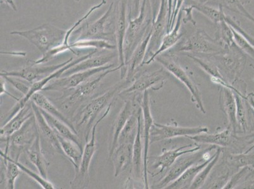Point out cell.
<instances>
[{
    "mask_svg": "<svg viewBox=\"0 0 254 189\" xmlns=\"http://www.w3.org/2000/svg\"><path fill=\"white\" fill-rule=\"evenodd\" d=\"M154 22L149 0H142L137 17L131 18L128 16V24L124 45L126 64L143 39L152 31Z\"/></svg>",
    "mask_w": 254,
    "mask_h": 189,
    "instance_id": "obj_1",
    "label": "cell"
},
{
    "mask_svg": "<svg viewBox=\"0 0 254 189\" xmlns=\"http://www.w3.org/2000/svg\"><path fill=\"white\" fill-rule=\"evenodd\" d=\"M73 42L80 40L105 41L116 43L115 36V5L112 2L109 8L99 19L92 23H83L70 37Z\"/></svg>",
    "mask_w": 254,
    "mask_h": 189,
    "instance_id": "obj_2",
    "label": "cell"
},
{
    "mask_svg": "<svg viewBox=\"0 0 254 189\" xmlns=\"http://www.w3.org/2000/svg\"><path fill=\"white\" fill-rule=\"evenodd\" d=\"M130 81L126 80L122 84H118L114 87L108 90L102 95L92 99L78 112L75 116V128L77 131L84 128V138L85 142H88L89 136L91 135L92 128L94 125V121L102 110L108 107L112 102L115 94H120L124 90L125 86L128 84Z\"/></svg>",
    "mask_w": 254,
    "mask_h": 189,
    "instance_id": "obj_3",
    "label": "cell"
},
{
    "mask_svg": "<svg viewBox=\"0 0 254 189\" xmlns=\"http://www.w3.org/2000/svg\"><path fill=\"white\" fill-rule=\"evenodd\" d=\"M67 31L46 23L27 31H13L11 35L18 36L27 39L45 55L50 50L62 45L65 39Z\"/></svg>",
    "mask_w": 254,
    "mask_h": 189,
    "instance_id": "obj_4",
    "label": "cell"
},
{
    "mask_svg": "<svg viewBox=\"0 0 254 189\" xmlns=\"http://www.w3.org/2000/svg\"><path fill=\"white\" fill-rule=\"evenodd\" d=\"M225 48L212 38L204 30L196 28L190 36L179 41L170 50L171 54L175 53H192L199 54H218L225 51Z\"/></svg>",
    "mask_w": 254,
    "mask_h": 189,
    "instance_id": "obj_5",
    "label": "cell"
},
{
    "mask_svg": "<svg viewBox=\"0 0 254 189\" xmlns=\"http://www.w3.org/2000/svg\"><path fill=\"white\" fill-rule=\"evenodd\" d=\"M244 54L236 45L220 54L208 55L226 79L235 81L245 68L246 57Z\"/></svg>",
    "mask_w": 254,
    "mask_h": 189,
    "instance_id": "obj_6",
    "label": "cell"
},
{
    "mask_svg": "<svg viewBox=\"0 0 254 189\" xmlns=\"http://www.w3.org/2000/svg\"><path fill=\"white\" fill-rule=\"evenodd\" d=\"M121 69L122 66L120 65L115 67V68H110L109 70L101 72L98 77H96L94 79L88 81V82H85L78 85V87L71 89V91L67 95H65V94L64 95L63 100L61 103L62 109L66 111H70L73 107L81 103L82 101L91 96L108 74L120 70Z\"/></svg>",
    "mask_w": 254,
    "mask_h": 189,
    "instance_id": "obj_7",
    "label": "cell"
},
{
    "mask_svg": "<svg viewBox=\"0 0 254 189\" xmlns=\"http://www.w3.org/2000/svg\"><path fill=\"white\" fill-rule=\"evenodd\" d=\"M155 60L160 63L168 72L172 73L175 78L185 85L190 92L191 102L195 103L197 109H199L203 114H205L206 112L203 103L201 93L197 85L189 76V73L179 64H178L171 56L159 55Z\"/></svg>",
    "mask_w": 254,
    "mask_h": 189,
    "instance_id": "obj_8",
    "label": "cell"
},
{
    "mask_svg": "<svg viewBox=\"0 0 254 189\" xmlns=\"http://www.w3.org/2000/svg\"><path fill=\"white\" fill-rule=\"evenodd\" d=\"M208 132L209 129L206 126L187 128L178 126L176 122L170 124H161L154 122L151 130L150 144L172 138L183 137L187 138Z\"/></svg>",
    "mask_w": 254,
    "mask_h": 189,
    "instance_id": "obj_9",
    "label": "cell"
},
{
    "mask_svg": "<svg viewBox=\"0 0 254 189\" xmlns=\"http://www.w3.org/2000/svg\"><path fill=\"white\" fill-rule=\"evenodd\" d=\"M98 52V49H94L93 50H92L91 52L88 53V54L84 55V56H80L77 59H73V61L70 62V63H69L66 64V65L62 67V68L55 71V72L48 75V77L44 78L43 79L39 80L38 82H34V84H32L28 94H27L26 95H25L24 97L20 98V100L16 103L14 107H13L12 109H11L10 112H9L8 117H6V123H7L8 121H10V120L12 118V117L14 116L20 109H22V108L24 107V106L26 105V103L31 100L32 96L34 94L37 93V92L43 91L44 88L49 84L51 81L61 77L64 71L68 70V69H70L71 67L74 66L76 64L80 63V62L84 61V60L93 56L94 54H95L96 53Z\"/></svg>",
    "mask_w": 254,
    "mask_h": 189,
    "instance_id": "obj_10",
    "label": "cell"
},
{
    "mask_svg": "<svg viewBox=\"0 0 254 189\" xmlns=\"http://www.w3.org/2000/svg\"><path fill=\"white\" fill-rule=\"evenodd\" d=\"M169 21L168 0H161L159 12L154 20L153 26H152L151 38H150L149 45L147 46L146 54H145L142 66L151 58L152 55L159 49L164 36L168 32Z\"/></svg>",
    "mask_w": 254,
    "mask_h": 189,
    "instance_id": "obj_11",
    "label": "cell"
},
{
    "mask_svg": "<svg viewBox=\"0 0 254 189\" xmlns=\"http://www.w3.org/2000/svg\"><path fill=\"white\" fill-rule=\"evenodd\" d=\"M130 0H118L115 4V36H116V45L118 50V56L120 65V77H124L126 75V64L125 61L124 45L126 37L127 24H128V5Z\"/></svg>",
    "mask_w": 254,
    "mask_h": 189,
    "instance_id": "obj_12",
    "label": "cell"
},
{
    "mask_svg": "<svg viewBox=\"0 0 254 189\" xmlns=\"http://www.w3.org/2000/svg\"><path fill=\"white\" fill-rule=\"evenodd\" d=\"M207 148L204 150L187 153L180 156L176 161L170 167L169 171L166 174L165 177L161 180L159 183L154 186L155 189H165L166 187L172 182L179 179L188 168L193 165L205 161L204 154Z\"/></svg>",
    "mask_w": 254,
    "mask_h": 189,
    "instance_id": "obj_13",
    "label": "cell"
},
{
    "mask_svg": "<svg viewBox=\"0 0 254 189\" xmlns=\"http://www.w3.org/2000/svg\"><path fill=\"white\" fill-rule=\"evenodd\" d=\"M114 66V64H108L107 65L99 67V68L91 69V70L80 71V72L72 74L68 77H60L53 80L44 88L43 91H59L61 90H69L73 89L86 82L90 78L96 74L103 72L109 70Z\"/></svg>",
    "mask_w": 254,
    "mask_h": 189,
    "instance_id": "obj_14",
    "label": "cell"
},
{
    "mask_svg": "<svg viewBox=\"0 0 254 189\" xmlns=\"http://www.w3.org/2000/svg\"><path fill=\"white\" fill-rule=\"evenodd\" d=\"M74 59L73 57L66 60L63 63L54 64L51 66H36V64L31 63L29 66L21 69V70H13L10 71H2L0 76H8V77H14L22 78V80L27 81L30 84H34L43 78L48 77L55 71L59 70L66 64L70 63Z\"/></svg>",
    "mask_w": 254,
    "mask_h": 189,
    "instance_id": "obj_15",
    "label": "cell"
},
{
    "mask_svg": "<svg viewBox=\"0 0 254 189\" xmlns=\"http://www.w3.org/2000/svg\"><path fill=\"white\" fill-rule=\"evenodd\" d=\"M39 133L38 124L34 114L31 118L25 122L20 130L16 131L10 137L1 140L6 141L4 153L8 154V149L10 147H16L19 151H21L22 148H26L34 142Z\"/></svg>",
    "mask_w": 254,
    "mask_h": 189,
    "instance_id": "obj_16",
    "label": "cell"
},
{
    "mask_svg": "<svg viewBox=\"0 0 254 189\" xmlns=\"http://www.w3.org/2000/svg\"><path fill=\"white\" fill-rule=\"evenodd\" d=\"M112 106V102L106 107L103 116L98 121H96L93 128H92L91 139H90L89 142H87L84 149H83L81 163H80L79 169H78L77 172L75 173V178L72 181L73 184L77 183L78 180H80V181L82 180H84V181H86L87 177H88L90 165H91L92 158H93L96 151V133L97 126L106 116H108Z\"/></svg>",
    "mask_w": 254,
    "mask_h": 189,
    "instance_id": "obj_17",
    "label": "cell"
},
{
    "mask_svg": "<svg viewBox=\"0 0 254 189\" xmlns=\"http://www.w3.org/2000/svg\"><path fill=\"white\" fill-rule=\"evenodd\" d=\"M141 106L143 122H144V179L145 189H149L148 181V154L150 144V137H151V130L154 123L152 117L151 107H150V101L148 91L144 92L143 96L140 102Z\"/></svg>",
    "mask_w": 254,
    "mask_h": 189,
    "instance_id": "obj_18",
    "label": "cell"
},
{
    "mask_svg": "<svg viewBox=\"0 0 254 189\" xmlns=\"http://www.w3.org/2000/svg\"><path fill=\"white\" fill-rule=\"evenodd\" d=\"M134 82L130 87L124 90L120 94H130L132 92H143L152 89L154 91H159L163 87L166 79V73L163 69L152 73H144L133 78Z\"/></svg>",
    "mask_w": 254,
    "mask_h": 189,
    "instance_id": "obj_19",
    "label": "cell"
},
{
    "mask_svg": "<svg viewBox=\"0 0 254 189\" xmlns=\"http://www.w3.org/2000/svg\"><path fill=\"white\" fill-rule=\"evenodd\" d=\"M200 149V146H197L192 147V144L182 145L175 149H163L162 154L154 158L152 168L154 169H159V172L152 175V176L155 177L156 175L162 174L167 168L172 167L173 163L180 156L187 153H193V152L197 151Z\"/></svg>",
    "mask_w": 254,
    "mask_h": 189,
    "instance_id": "obj_20",
    "label": "cell"
},
{
    "mask_svg": "<svg viewBox=\"0 0 254 189\" xmlns=\"http://www.w3.org/2000/svg\"><path fill=\"white\" fill-rule=\"evenodd\" d=\"M106 4V0H101L98 4H95V5L90 8L89 11H87L82 17L78 19L77 21L72 25V27L67 30V33H66L65 39H64V42L62 45L55 48V49L50 50V51L46 53V54L43 55V57H41L40 59L36 60V61H31V63L33 64H44L49 61L50 59L53 58V57L57 56V55L67 51V50H70V39L73 32H74L75 30L77 29L80 25L83 24L85 21H86L87 18L92 15V13H93L94 11L98 10V9L105 5Z\"/></svg>",
    "mask_w": 254,
    "mask_h": 189,
    "instance_id": "obj_21",
    "label": "cell"
},
{
    "mask_svg": "<svg viewBox=\"0 0 254 189\" xmlns=\"http://www.w3.org/2000/svg\"><path fill=\"white\" fill-rule=\"evenodd\" d=\"M182 18H183V11L181 10L178 15L176 22L174 25V27L169 32H167L164 36V38L161 42L160 46H159V49L157 50V51L154 53L152 56L150 58L148 61L145 63V64H149L154 61L157 57L161 55L163 53L167 51L168 50H170L174 47V46L177 45V43L179 42L180 39L182 38L183 34L182 33L180 29H181L182 23Z\"/></svg>",
    "mask_w": 254,
    "mask_h": 189,
    "instance_id": "obj_22",
    "label": "cell"
},
{
    "mask_svg": "<svg viewBox=\"0 0 254 189\" xmlns=\"http://www.w3.org/2000/svg\"><path fill=\"white\" fill-rule=\"evenodd\" d=\"M219 103L227 118L230 128L232 131H236L239 125L237 119L236 101L232 90L225 87L221 88L219 92Z\"/></svg>",
    "mask_w": 254,
    "mask_h": 189,
    "instance_id": "obj_23",
    "label": "cell"
},
{
    "mask_svg": "<svg viewBox=\"0 0 254 189\" xmlns=\"http://www.w3.org/2000/svg\"><path fill=\"white\" fill-rule=\"evenodd\" d=\"M132 143H122L117 145L111 158L115 168V177H119L128 167H132Z\"/></svg>",
    "mask_w": 254,
    "mask_h": 189,
    "instance_id": "obj_24",
    "label": "cell"
},
{
    "mask_svg": "<svg viewBox=\"0 0 254 189\" xmlns=\"http://www.w3.org/2000/svg\"><path fill=\"white\" fill-rule=\"evenodd\" d=\"M25 153L30 162L36 167L39 174L44 178L47 179L50 163L41 147L40 134L39 133L34 142L25 148Z\"/></svg>",
    "mask_w": 254,
    "mask_h": 189,
    "instance_id": "obj_25",
    "label": "cell"
},
{
    "mask_svg": "<svg viewBox=\"0 0 254 189\" xmlns=\"http://www.w3.org/2000/svg\"><path fill=\"white\" fill-rule=\"evenodd\" d=\"M34 114L31 100H29L26 105L22 108L10 121L1 127V130H0L1 140L10 137L16 131L20 130L25 122L31 118Z\"/></svg>",
    "mask_w": 254,
    "mask_h": 189,
    "instance_id": "obj_26",
    "label": "cell"
},
{
    "mask_svg": "<svg viewBox=\"0 0 254 189\" xmlns=\"http://www.w3.org/2000/svg\"><path fill=\"white\" fill-rule=\"evenodd\" d=\"M135 100H128L126 101L124 107H122L121 111L119 113L116 121L115 122L112 141L110 147V157L112 156L113 152H114L115 148L117 146L120 133L123 130L129 118L132 115L136 106L139 104L140 102H141L140 101V102H138V103H135Z\"/></svg>",
    "mask_w": 254,
    "mask_h": 189,
    "instance_id": "obj_27",
    "label": "cell"
},
{
    "mask_svg": "<svg viewBox=\"0 0 254 189\" xmlns=\"http://www.w3.org/2000/svg\"><path fill=\"white\" fill-rule=\"evenodd\" d=\"M115 57H116V54L113 52L99 54L98 56H95V54H94L93 56L64 71L61 77H68L72 74L80 72V71L91 70V69L107 65Z\"/></svg>",
    "mask_w": 254,
    "mask_h": 189,
    "instance_id": "obj_28",
    "label": "cell"
},
{
    "mask_svg": "<svg viewBox=\"0 0 254 189\" xmlns=\"http://www.w3.org/2000/svg\"><path fill=\"white\" fill-rule=\"evenodd\" d=\"M32 109L35 116L37 124L39 131L42 133L43 137H45L48 142L51 144L53 148L56 150L58 153L64 154L62 147L60 146L59 139H58L56 133L51 128L49 124L47 123L45 117L43 116L42 112L41 111L40 108L35 103L31 100Z\"/></svg>",
    "mask_w": 254,
    "mask_h": 189,
    "instance_id": "obj_29",
    "label": "cell"
},
{
    "mask_svg": "<svg viewBox=\"0 0 254 189\" xmlns=\"http://www.w3.org/2000/svg\"><path fill=\"white\" fill-rule=\"evenodd\" d=\"M152 31L149 32L145 38L143 39L141 43L138 45L137 49L133 53L132 56L126 64V80L130 81L135 77L137 70L142 67L144 62L145 54H146L147 46H148Z\"/></svg>",
    "mask_w": 254,
    "mask_h": 189,
    "instance_id": "obj_30",
    "label": "cell"
},
{
    "mask_svg": "<svg viewBox=\"0 0 254 189\" xmlns=\"http://www.w3.org/2000/svg\"><path fill=\"white\" fill-rule=\"evenodd\" d=\"M142 112L140 113L138 117V124L137 135L135 138L133 144V159H132V169L133 174L137 178H141L144 176V157H143V149L142 143V125L141 117Z\"/></svg>",
    "mask_w": 254,
    "mask_h": 189,
    "instance_id": "obj_31",
    "label": "cell"
},
{
    "mask_svg": "<svg viewBox=\"0 0 254 189\" xmlns=\"http://www.w3.org/2000/svg\"><path fill=\"white\" fill-rule=\"evenodd\" d=\"M232 130H227L221 131L220 133L211 134H199L195 136L189 137V139L194 141L198 143L214 145V146L220 147H228L232 142Z\"/></svg>",
    "mask_w": 254,
    "mask_h": 189,
    "instance_id": "obj_32",
    "label": "cell"
},
{
    "mask_svg": "<svg viewBox=\"0 0 254 189\" xmlns=\"http://www.w3.org/2000/svg\"><path fill=\"white\" fill-rule=\"evenodd\" d=\"M41 109V112L45 117L46 121L51 126L57 135H59L63 137L64 138H66V139L70 140L71 142H75L79 148L83 151V148L81 142L78 137L77 134L73 132L72 130L70 127L66 125L64 122L60 121V119L56 118V117H53L52 115L50 114L49 113L46 112L45 110Z\"/></svg>",
    "mask_w": 254,
    "mask_h": 189,
    "instance_id": "obj_33",
    "label": "cell"
},
{
    "mask_svg": "<svg viewBox=\"0 0 254 189\" xmlns=\"http://www.w3.org/2000/svg\"><path fill=\"white\" fill-rule=\"evenodd\" d=\"M30 100L35 103L41 109L45 110L46 112L49 113V114L52 115L53 117H56V118L60 119V121L64 122L66 125L70 127L73 132L77 135V131L76 130L75 125L72 123V122H71L67 117L64 116V115L51 102L49 99L46 97L43 94L40 93V92L34 94L32 96L31 100Z\"/></svg>",
    "mask_w": 254,
    "mask_h": 189,
    "instance_id": "obj_34",
    "label": "cell"
},
{
    "mask_svg": "<svg viewBox=\"0 0 254 189\" xmlns=\"http://www.w3.org/2000/svg\"><path fill=\"white\" fill-rule=\"evenodd\" d=\"M212 158V156H211ZM205 160L201 163H197V164L191 166L188 168L183 174L177 179L176 181L172 182L170 185H168L165 189H190L193 181H194L196 177L199 174V172L207 165L211 160Z\"/></svg>",
    "mask_w": 254,
    "mask_h": 189,
    "instance_id": "obj_35",
    "label": "cell"
},
{
    "mask_svg": "<svg viewBox=\"0 0 254 189\" xmlns=\"http://www.w3.org/2000/svg\"><path fill=\"white\" fill-rule=\"evenodd\" d=\"M187 5L202 13L214 24H218L225 20L226 13L222 6H219L218 8H215L209 4L195 0H187Z\"/></svg>",
    "mask_w": 254,
    "mask_h": 189,
    "instance_id": "obj_36",
    "label": "cell"
},
{
    "mask_svg": "<svg viewBox=\"0 0 254 189\" xmlns=\"http://www.w3.org/2000/svg\"><path fill=\"white\" fill-rule=\"evenodd\" d=\"M141 112L142 109L140 103L139 104L136 106L132 115L129 118L123 130L120 133L118 144L122 143L133 144L137 133L138 117H139V115Z\"/></svg>",
    "mask_w": 254,
    "mask_h": 189,
    "instance_id": "obj_37",
    "label": "cell"
},
{
    "mask_svg": "<svg viewBox=\"0 0 254 189\" xmlns=\"http://www.w3.org/2000/svg\"><path fill=\"white\" fill-rule=\"evenodd\" d=\"M57 135L64 155L74 166L75 173L77 172L81 163L83 151L75 142H71V140L66 139L57 134Z\"/></svg>",
    "mask_w": 254,
    "mask_h": 189,
    "instance_id": "obj_38",
    "label": "cell"
},
{
    "mask_svg": "<svg viewBox=\"0 0 254 189\" xmlns=\"http://www.w3.org/2000/svg\"><path fill=\"white\" fill-rule=\"evenodd\" d=\"M222 153V149L220 147H217L215 153L212 154V158L207 165L197 175L193 181L190 189H200L204 186L207 180L208 179L209 175L211 174L212 170L216 167L217 163L218 162L221 154Z\"/></svg>",
    "mask_w": 254,
    "mask_h": 189,
    "instance_id": "obj_39",
    "label": "cell"
},
{
    "mask_svg": "<svg viewBox=\"0 0 254 189\" xmlns=\"http://www.w3.org/2000/svg\"><path fill=\"white\" fill-rule=\"evenodd\" d=\"M225 163L234 170L254 165V153L239 154H230L226 156Z\"/></svg>",
    "mask_w": 254,
    "mask_h": 189,
    "instance_id": "obj_40",
    "label": "cell"
},
{
    "mask_svg": "<svg viewBox=\"0 0 254 189\" xmlns=\"http://www.w3.org/2000/svg\"><path fill=\"white\" fill-rule=\"evenodd\" d=\"M214 1L217 2L218 6L244 16L254 22V18L247 11L241 0H210L207 4L213 3Z\"/></svg>",
    "mask_w": 254,
    "mask_h": 189,
    "instance_id": "obj_41",
    "label": "cell"
},
{
    "mask_svg": "<svg viewBox=\"0 0 254 189\" xmlns=\"http://www.w3.org/2000/svg\"><path fill=\"white\" fill-rule=\"evenodd\" d=\"M218 25L216 33V39L225 49H228L236 46L234 42L232 28L225 21H223Z\"/></svg>",
    "mask_w": 254,
    "mask_h": 189,
    "instance_id": "obj_42",
    "label": "cell"
},
{
    "mask_svg": "<svg viewBox=\"0 0 254 189\" xmlns=\"http://www.w3.org/2000/svg\"><path fill=\"white\" fill-rule=\"evenodd\" d=\"M232 30L233 38H234V42L237 47L239 48L244 54L249 55L252 58L254 59V47L251 45L249 41H247L244 36L239 32L235 31L234 29L231 27Z\"/></svg>",
    "mask_w": 254,
    "mask_h": 189,
    "instance_id": "obj_43",
    "label": "cell"
},
{
    "mask_svg": "<svg viewBox=\"0 0 254 189\" xmlns=\"http://www.w3.org/2000/svg\"><path fill=\"white\" fill-rule=\"evenodd\" d=\"M14 160L18 167L20 168V170H21V171L24 172L25 174H26L27 175H29V176L33 179L34 181L38 182L39 185L41 186V188L45 189H55L53 184L51 183L49 181H48L47 179L44 178V177L41 176L40 174L39 175L36 174V172L30 170L29 168L25 167V166L22 164V163H20L18 160Z\"/></svg>",
    "mask_w": 254,
    "mask_h": 189,
    "instance_id": "obj_44",
    "label": "cell"
},
{
    "mask_svg": "<svg viewBox=\"0 0 254 189\" xmlns=\"http://www.w3.org/2000/svg\"><path fill=\"white\" fill-rule=\"evenodd\" d=\"M234 93L235 101H236L237 105V119L238 124H239L240 128L243 129L244 131H246L247 128V121L246 119V110L245 109L244 99L246 98L240 95L239 94Z\"/></svg>",
    "mask_w": 254,
    "mask_h": 189,
    "instance_id": "obj_45",
    "label": "cell"
},
{
    "mask_svg": "<svg viewBox=\"0 0 254 189\" xmlns=\"http://www.w3.org/2000/svg\"><path fill=\"white\" fill-rule=\"evenodd\" d=\"M1 77L3 78L6 82L12 85L15 89L24 94V96L26 95V94H28L30 89H31L32 84L29 85L27 84V83H29L28 82H24L25 80L22 81V78L14 77H8V76H1Z\"/></svg>",
    "mask_w": 254,
    "mask_h": 189,
    "instance_id": "obj_46",
    "label": "cell"
},
{
    "mask_svg": "<svg viewBox=\"0 0 254 189\" xmlns=\"http://www.w3.org/2000/svg\"><path fill=\"white\" fill-rule=\"evenodd\" d=\"M224 21H225L231 27H232L235 31L241 34L242 36H244L254 47V38L249 35V34L242 28L241 25H240V22L238 21L236 18L226 14Z\"/></svg>",
    "mask_w": 254,
    "mask_h": 189,
    "instance_id": "obj_47",
    "label": "cell"
},
{
    "mask_svg": "<svg viewBox=\"0 0 254 189\" xmlns=\"http://www.w3.org/2000/svg\"><path fill=\"white\" fill-rule=\"evenodd\" d=\"M251 171V167H245L241 168V170L239 172H238L235 175H232L229 181L226 184L223 189H233L235 186L239 184V182L241 180L244 176L247 175V173H249Z\"/></svg>",
    "mask_w": 254,
    "mask_h": 189,
    "instance_id": "obj_48",
    "label": "cell"
},
{
    "mask_svg": "<svg viewBox=\"0 0 254 189\" xmlns=\"http://www.w3.org/2000/svg\"><path fill=\"white\" fill-rule=\"evenodd\" d=\"M184 1L185 0H177L176 4H175V8L173 9L172 17H171L168 32L171 31V30L173 29V27H174V25L175 24V22H176L178 15H179L180 11L182 10V6H183Z\"/></svg>",
    "mask_w": 254,
    "mask_h": 189,
    "instance_id": "obj_49",
    "label": "cell"
},
{
    "mask_svg": "<svg viewBox=\"0 0 254 189\" xmlns=\"http://www.w3.org/2000/svg\"><path fill=\"white\" fill-rule=\"evenodd\" d=\"M182 10L185 13V17L182 18V21L184 24L190 23L193 26L196 27V22L193 18L192 11L193 8L191 6L186 5L184 8H182Z\"/></svg>",
    "mask_w": 254,
    "mask_h": 189,
    "instance_id": "obj_50",
    "label": "cell"
},
{
    "mask_svg": "<svg viewBox=\"0 0 254 189\" xmlns=\"http://www.w3.org/2000/svg\"><path fill=\"white\" fill-rule=\"evenodd\" d=\"M140 3H141V0H132L130 8H129L128 17L131 18L137 17L139 12Z\"/></svg>",
    "mask_w": 254,
    "mask_h": 189,
    "instance_id": "obj_51",
    "label": "cell"
},
{
    "mask_svg": "<svg viewBox=\"0 0 254 189\" xmlns=\"http://www.w3.org/2000/svg\"><path fill=\"white\" fill-rule=\"evenodd\" d=\"M5 82L6 80L4 79L3 78L1 77V82H0V94H1V96L2 94H6L9 96H10V97L15 99V100H17V102L20 100L19 98H18L17 97H16L15 96L13 95V94L10 93V92H8L7 90L6 89L5 86Z\"/></svg>",
    "mask_w": 254,
    "mask_h": 189,
    "instance_id": "obj_52",
    "label": "cell"
},
{
    "mask_svg": "<svg viewBox=\"0 0 254 189\" xmlns=\"http://www.w3.org/2000/svg\"><path fill=\"white\" fill-rule=\"evenodd\" d=\"M149 2L152 8L154 20H155L157 15L159 12V7H160L161 0H149Z\"/></svg>",
    "mask_w": 254,
    "mask_h": 189,
    "instance_id": "obj_53",
    "label": "cell"
},
{
    "mask_svg": "<svg viewBox=\"0 0 254 189\" xmlns=\"http://www.w3.org/2000/svg\"><path fill=\"white\" fill-rule=\"evenodd\" d=\"M0 3L6 4L14 11H17V6L14 0H0Z\"/></svg>",
    "mask_w": 254,
    "mask_h": 189,
    "instance_id": "obj_54",
    "label": "cell"
},
{
    "mask_svg": "<svg viewBox=\"0 0 254 189\" xmlns=\"http://www.w3.org/2000/svg\"><path fill=\"white\" fill-rule=\"evenodd\" d=\"M246 100L248 101L249 104H250L251 107L253 108V109L254 110V98L253 96L249 95L247 96Z\"/></svg>",
    "mask_w": 254,
    "mask_h": 189,
    "instance_id": "obj_55",
    "label": "cell"
},
{
    "mask_svg": "<svg viewBox=\"0 0 254 189\" xmlns=\"http://www.w3.org/2000/svg\"><path fill=\"white\" fill-rule=\"evenodd\" d=\"M254 177V169L251 170V171L249 172L248 175H247L246 179L251 178V177Z\"/></svg>",
    "mask_w": 254,
    "mask_h": 189,
    "instance_id": "obj_56",
    "label": "cell"
},
{
    "mask_svg": "<svg viewBox=\"0 0 254 189\" xmlns=\"http://www.w3.org/2000/svg\"><path fill=\"white\" fill-rule=\"evenodd\" d=\"M254 149V144L253 145V146H252L250 147V148H249L248 149H247V150L246 151H245L244 153H249V152H251L252 150H253Z\"/></svg>",
    "mask_w": 254,
    "mask_h": 189,
    "instance_id": "obj_57",
    "label": "cell"
},
{
    "mask_svg": "<svg viewBox=\"0 0 254 189\" xmlns=\"http://www.w3.org/2000/svg\"><path fill=\"white\" fill-rule=\"evenodd\" d=\"M210 1V0H199V1L202 2V3H207Z\"/></svg>",
    "mask_w": 254,
    "mask_h": 189,
    "instance_id": "obj_58",
    "label": "cell"
},
{
    "mask_svg": "<svg viewBox=\"0 0 254 189\" xmlns=\"http://www.w3.org/2000/svg\"><path fill=\"white\" fill-rule=\"evenodd\" d=\"M176 3H177V0H173V9H174V8H175V4H176ZM172 12H173V11H172Z\"/></svg>",
    "mask_w": 254,
    "mask_h": 189,
    "instance_id": "obj_59",
    "label": "cell"
},
{
    "mask_svg": "<svg viewBox=\"0 0 254 189\" xmlns=\"http://www.w3.org/2000/svg\"><path fill=\"white\" fill-rule=\"evenodd\" d=\"M74 1H77V2H79V1H80V0H74Z\"/></svg>",
    "mask_w": 254,
    "mask_h": 189,
    "instance_id": "obj_60",
    "label": "cell"
},
{
    "mask_svg": "<svg viewBox=\"0 0 254 189\" xmlns=\"http://www.w3.org/2000/svg\"><path fill=\"white\" fill-rule=\"evenodd\" d=\"M252 67H253L254 70V67L253 65H251Z\"/></svg>",
    "mask_w": 254,
    "mask_h": 189,
    "instance_id": "obj_61",
    "label": "cell"
},
{
    "mask_svg": "<svg viewBox=\"0 0 254 189\" xmlns=\"http://www.w3.org/2000/svg\"></svg>",
    "mask_w": 254,
    "mask_h": 189,
    "instance_id": "obj_62",
    "label": "cell"
}]
</instances>
